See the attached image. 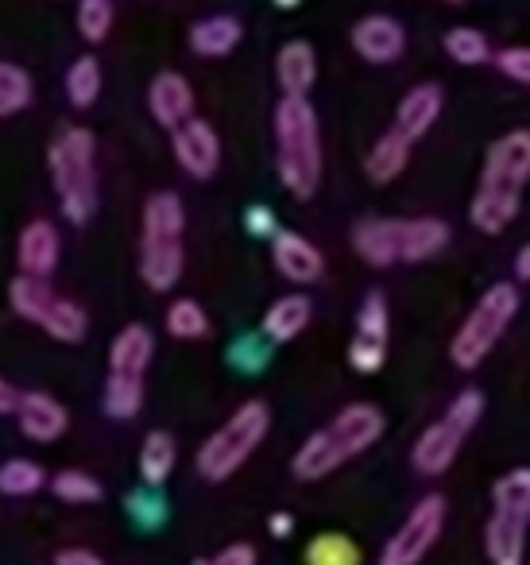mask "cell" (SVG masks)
<instances>
[{
  "label": "cell",
  "mask_w": 530,
  "mask_h": 565,
  "mask_svg": "<svg viewBox=\"0 0 530 565\" xmlns=\"http://www.w3.org/2000/svg\"><path fill=\"white\" fill-rule=\"evenodd\" d=\"M148 109L159 125L174 132V128L194 117V89H190V82L179 71H163L148 86Z\"/></svg>",
  "instance_id": "cell-17"
},
{
  "label": "cell",
  "mask_w": 530,
  "mask_h": 565,
  "mask_svg": "<svg viewBox=\"0 0 530 565\" xmlns=\"http://www.w3.org/2000/svg\"><path fill=\"white\" fill-rule=\"evenodd\" d=\"M55 565H105L102 554H94V550L86 546H66L55 554Z\"/></svg>",
  "instance_id": "cell-41"
},
{
  "label": "cell",
  "mask_w": 530,
  "mask_h": 565,
  "mask_svg": "<svg viewBox=\"0 0 530 565\" xmlns=\"http://www.w3.org/2000/svg\"><path fill=\"white\" fill-rule=\"evenodd\" d=\"M17 407H20V392L0 376V415H17Z\"/></svg>",
  "instance_id": "cell-43"
},
{
  "label": "cell",
  "mask_w": 530,
  "mask_h": 565,
  "mask_svg": "<svg viewBox=\"0 0 530 565\" xmlns=\"http://www.w3.org/2000/svg\"><path fill=\"white\" fill-rule=\"evenodd\" d=\"M51 182L66 221L86 225L97 213V140L89 128H63L47 148Z\"/></svg>",
  "instance_id": "cell-5"
},
{
  "label": "cell",
  "mask_w": 530,
  "mask_h": 565,
  "mask_svg": "<svg viewBox=\"0 0 530 565\" xmlns=\"http://www.w3.org/2000/svg\"><path fill=\"white\" fill-rule=\"evenodd\" d=\"M442 105H445V94L442 86H434V82H422V86H414L411 94L399 102L395 109V132H403L406 140H422V136L434 128V120L442 117Z\"/></svg>",
  "instance_id": "cell-20"
},
{
  "label": "cell",
  "mask_w": 530,
  "mask_h": 565,
  "mask_svg": "<svg viewBox=\"0 0 530 565\" xmlns=\"http://www.w3.org/2000/svg\"><path fill=\"white\" fill-rule=\"evenodd\" d=\"M383 361H388V341L352 338V345H349V364H352V369L364 372V376H372V372L383 369Z\"/></svg>",
  "instance_id": "cell-37"
},
{
  "label": "cell",
  "mask_w": 530,
  "mask_h": 565,
  "mask_svg": "<svg viewBox=\"0 0 530 565\" xmlns=\"http://www.w3.org/2000/svg\"><path fill=\"white\" fill-rule=\"evenodd\" d=\"M515 275H519L522 282H530V244H522L519 256H515Z\"/></svg>",
  "instance_id": "cell-44"
},
{
  "label": "cell",
  "mask_w": 530,
  "mask_h": 565,
  "mask_svg": "<svg viewBox=\"0 0 530 565\" xmlns=\"http://www.w3.org/2000/svg\"><path fill=\"white\" fill-rule=\"evenodd\" d=\"M445 4H465V0H445Z\"/></svg>",
  "instance_id": "cell-47"
},
{
  "label": "cell",
  "mask_w": 530,
  "mask_h": 565,
  "mask_svg": "<svg viewBox=\"0 0 530 565\" xmlns=\"http://www.w3.org/2000/svg\"><path fill=\"white\" fill-rule=\"evenodd\" d=\"M321 125L306 97H283L275 105V171L287 194L314 198L321 186Z\"/></svg>",
  "instance_id": "cell-3"
},
{
  "label": "cell",
  "mask_w": 530,
  "mask_h": 565,
  "mask_svg": "<svg viewBox=\"0 0 530 565\" xmlns=\"http://www.w3.org/2000/svg\"><path fill=\"white\" fill-rule=\"evenodd\" d=\"M182 233H187V210L174 190H159L144 205V228H140V275L151 291H171L182 279V264H187V248H182Z\"/></svg>",
  "instance_id": "cell-4"
},
{
  "label": "cell",
  "mask_w": 530,
  "mask_h": 565,
  "mask_svg": "<svg viewBox=\"0 0 530 565\" xmlns=\"http://www.w3.org/2000/svg\"><path fill=\"white\" fill-rule=\"evenodd\" d=\"M306 565H360V550L344 534H318L306 546Z\"/></svg>",
  "instance_id": "cell-32"
},
{
  "label": "cell",
  "mask_w": 530,
  "mask_h": 565,
  "mask_svg": "<svg viewBox=\"0 0 530 565\" xmlns=\"http://www.w3.org/2000/svg\"><path fill=\"white\" fill-rule=\"evenodd\" d=\"M380 434L383 411L372 407V403H349L298 446L290 469H295L298 480H321L341 469V465H349L352 457H360L364 449H372L380 441Z\"/></svg>",
  "instance_id": "cell-2"
},
{
  "label": "cell",
  "mask_w": 530,
  "mask_h": 565,
  "mask_svg": "<svg viewBox=\"0 0 530 565\" xmlns=\"http://www.w3.org/2000/svg\"><path fill=\"white\" fill-rule=\"evenodd\" d=\"M290 531H295V519L283 515V511H279V515H272V534H275V539H287Z\"/></svg>",
  "instance_id": "cell-45"
},
{
  "label": "cell",
  "mask_w": 530,
  "mask_h": 565,
  "mask_svg": "<svg viewBox=\"0 0 530 565\" xmlns=\"http://www.w3.org/2000/svg\"><path fill=\"white\" fill-rule=\"evenodd\" d=\"M128 508H132L140 519H148V523H156V519L163 515V503H159V500H148V495H132V500H128Z\"/></svg>",
  "instance_id": "cell-42"
},
{
  "label": "cell",
  "mask_w": 530,
  "mask_h": 565,
  "mask_svg": "<svg viewBox=\"0 0 530 565\" xmlns=\"http://www.w3.org/2000/svg\"><path fill=\"white\" fill-rule=\"evenodd\" d=\"M174 461H179V446L167 430H151L140 446V477L144 484L159 488L167 477L174 472Z\"/></svg>",
  "instance_id": "cell-25"
},
{
  "label": "cell",
  "mask_w": 530,
  "mask_h": 565,
  "mask_svg": "<svg viewBox=\"0 0 530 565\" xmlns=\"http://www.w3.org/2000/svg\"><path fill=\"white\" fill-rule=\"evenodd\" d=\"M35 97L32 74L17 63H0V120L17 117L20 109H28Z\"/></svg>",
  "instance_id": "cell-29"
},
{
  "label": "cell",
  "mask_w": 530,
  "mask_h": 565,
  "mask_svg": "<svg viewBox=\"0 0 530 565\" xmlns=\"http://www.w3.org/2000/svg\"><path fill=\"white\" fill-rule=\"evenodd\" d=\"M442 47L457 66H484V63H491V58H496V55H491L488 35L476 32V28H453V32H445Z\"/></svg>",
  "instance_id": "cell-27"
},
{
  "label": "cell",
  "mask_w": 530,
  "mask_h": 565,
  "mask_svg": "<svg viewBox=\"0 0 530 565\" xmlns=\"http://www.w3.org/2000/svg\"><path fill=\"white\" fill-rule=\"evenodd\" d=\"M171 151H174V159H179L182 171H187L190 179H198V182L213 179V174H218V167H221V140H218V132H213L210 120L190 117L187 125L174 128V132H171Z\"/></svg>",
  "instance_id": "cell-13"
},
{
  "label": "cell",
  "mask_w": 530,
  "mask_h": 565,
  "mask_svg": "<svg viewBox=\"0 0 530 565\" xmlns=\"http://www.w3.org/2000/svg\"><path fill=\"white\" fill-rule=\"evenodd\" d=\"M272 264L283 279L298 282V287H310V282H318L321 271H326V256H321L303 233H290V228H279V233L272 236Z\"/></svg>",
  "instance_id": "cell-15"
},
{
  "label": "cell",
  "mask_w": 530,
  "mask_h": 565,
  "mask_svg": "<svg viewBox=\"0 0 530 565\" xmlns=\"http://www.w3.org/2000/svg\"><path fill=\"white\" fill-rule=\"evenodd\" d=\"M144 407V380H105V415L113 418H136Z\"/></svg>",
  "instance_id": "cell-31"
},
{
  "label": "cell",
  "mask_w": 530,
  "mask_h": 565,
  "mask_svg": "<svg viewBox=\"0 0 530 565\" xmlns=\"http://www.w3.org/2000/svg\"><path fill=\"white\" fill-rule=\"evenodd\" d=\"M480 415H484V395L476 392V387L460 392L457 399L449 403V411H445L437 423H430L426 430H422V438L414 441V449H411L414 472H422V477H442V472L457 461L460 446H465L468 430L480 423Z\"/></svg>",
  "instance_id": "cell-10"
},
{
  "label": "cell",
  "mask_w": 530,
  "mask_h": 565,
  "mask_svg": "<svg viewBox=\"0 0 530 565\" xmlns=\"http://www.w3.org/2000/svg\"><path fill=\"white\" fill-rule=\"evenodd\" d=\"M491 63H496V71L504 74V78L519 82V86H530V47H504Z\"/></svg>",
  "instance_id": "cell-38"
},
{
  "label": "cell",
  "mask_w": 530,
  "mask_h": 565,
  "mask_svg": "<svg viewBox=\"0 0 530 565\" xmlns=\"http://www.w3.org/2000/svg\"><path fill=\"white\" fill-rule=\"evenodd\" d=\"M244 40V28L236 17H205L190 28V51L198 58H225Z\"/></svg>",
  "instance_id": "cell-23"
},
{
  "label": "cell",
  "mask_w": 530,
  "mask_h": 565,
  "mask_svg": "<svg viewBox=\"0 0 530 565\" xmlns=\"http://www.w3.org/2000/svg\"><path fill=\"white\" fill-rule=\"evenodd\" d=\"M530 526V469H511L491 488V519L484 531L491 565H522Z\"/></svg>",
  "instance_id": "cell-8"
},
{
  "label": "cell",
  "mask_w": 530,
  "mask_h": 565,
  "mask_svg": "<svg viewBox=\"0 0 530 565\" xmlns=\"http://www.w3.org/2000/svg\"><path fill=\"white\" fill-rule=\"evenodd\" d=\"M445 508H449L445 495H437V492L422 495L411 508V515L403 519V526L388 539V546H383V554H380V565H418L422 557L434 550V542L442 539Z\"/></svg>",
  "instance_id": "cell-11"
},
{
  "label": "cell",
  "mask_w": 530,
  "mask_h": 565,
  "mask_svg": "<svg viewBox=\"0 0 530 565\" xmlns=\"http://www.w3.org/2000/svg\"><path fill=\"white\" fill-rule=\"evenodd\" d=\"M272 430V411L264 399H248L244 407H236L229 415V423L221 430H213L205 438V446L198 449V472L213 484L229 480L252 454L259 449V441Z\"/></svg>",
  "instance_id": "cell-7"
},
{
  "label": "cell",
  "mask_w": 530,
  "mask_h": 565,
  "mask_svg": "<svg viewBox=\"0 0 530 565\" xmlns=\"http://www.w3.org/2000/svg\"><path fill=\"white\" fill-rule=\"evenodd\" d=\"M59 252H63V244H59V228L51 225L47 217H35L20 228L17 259H20V271L24 275H32V279H47V275H55Z\"/></svg>",
  "instance_id": "cell-16"
},
{
  "label": "cell",
  "mask_w": 530,
  "mask_h": 565,
  "mask_svg": "<svg viewBox=\"0 0 530 565\" xmlns=\"http://www.w3.org/2000/svg\"><path fill=\"white\" fill-rule=\"evenodd\" d=\"M275 78H279L283 97H306L318 82V55L306 40H290L275 55Z\"/></svg>",
  "instance_id": "cell-21"
},
{
  "label": "cell",
  "mask_w": 530,
  "mask_h": 565,
  "mask_svg": "<svg viewBox=\"0 0 530 565\" xmlns=\"http://www.w3.org/2000/svg\"><path fill=\"white\" fill-rule=\"evenodd\" d=\"M51 492L59 495V500H66V503H97L102 500V484H97L89 472H82V469H63V472H55L51 477Z\"/></svg>",
  "instance_id": "cell-33"
},
{
  "label": "cell",
  "mask_w": 530,
  "mask_h": 565,
  "mask_svg": "<svg viewBox=\"0 0 530 565\" xmlns=\"http://www.w3.org/2000/svg\"><path fill=\"white\" fill-rule=\"evenodd\" d=\"M66 97L74 109H89L102 97V63L94 55H82L66 71Z\"/></svg>",
  "instance_id": "cell-26"
},
{
  "label": "cell",
  "mask_w": 530,
  "mask_h": 565,
  "mask_svg": "<svg viewBox=\"0 0 530 565\" xmlns=\"http://www.w3.org/2000/svg\"><path fill=\"white\" fill-rule=\"evenodd\" d=\"M530 182V132L515 128V132L499 136L484 156V171L476 182L468 217L480 233L496 236L515 221L522 205V190Z\"/></svg>",
  "instance_id": "cell-1"
},
{
  "label": "cell",
  "mask_w": 530,
  "mask_h": 565,
  "mask_svg": "<svg viewBox=\"0 0 530 565\" xmlns=\"http://www.w3.org/2000/svg\"><path fill=\"white\" fill-rule=\"evenodd\" d=\"M17 418H20V430H24V438H32V441H59L66 434V426H71L66 407L47 392L20 395Z\"/></svg>",
  "instance_id": "cell-18"
},
{
  "label": "cell",
  "mask_w": 530,
  "mask_h": 565,
  "mask_svg": "<svg viewBox=\"0 0 530 565\" xmlns=\"http://www.w3.org/2000/svg\"><path fill=\"white\" fill-rule=\"evenodd\" d=\"M352 248L372 267L406 264V252H411V217L357 221V228H352Z\"/></svg>",
  "instance_id": "cell-12"
},
{
  "label": "cell",
  "mask_w": 530,
  "mask_h": 565,
  "mask_svg": "<svg viewBox=\"0 0 530 565\" xmlns=\"http://www.w3.org/2000/svg\"><path fill=\"white\" fill-rule=\"evenodd\" d=\"M194 565H256V550H252L248 542H233V546H225L221 554L202 557V562H194Z\"/></svg>",
  "instance_id": "cell-39"
},
{
  "label": "cell",
  "mask_w": 530,
  "mask_h": 565,
  "mask_svg": "<svg viewBox=\"0 0 530 565\" xmlns=\"http://www.w3.org/2000/svg\"><path fill=\"white\" fill-rule=\"evenodd\" d=\"M151 356H156V338H151L148 326H140V322L125 326L109 345V376L144 380Z\"/></svg>",
  "instance_id": "cell-19"
},
{
  "label": "cell",
  "mask_w": 530,
  "mask_h": 565,
  "mask_svg": "<svg viewBox=\"0 0 530 565\" xmlns=\"http://www.w3.org/2000/svg\"><path fill=\"white\" fill-rule=\"evenodd\" d=\"M388 299L380 291H372L364 299L357 315V338H372V341H388Z\"/></svg>",
  "instance_id": "cell-36"
},
{
  "label": "cell",
  "mask_w": 530,
  "mask_h": 565,
  "mask_svg": "<svg viewBox=\"0 0 530 565\" xmlns=\"http://www.w3.org/2000/svg\"><path fill=\"white\" fill-rule=\"evenodd\" d=\"M167 333L174 341H202L210 338V315L202 310V302L194 299H174L167 307Z\"/></svg>",
  "instance_id": "cell-28"
},
{
  "label": "cell",
  "mask_w": 530,
  "mask_h": 565,
  "mask_svg": "<svg viewBox=\"0 0 530 565\" xmlns=\"http://www.w3.org/2000/svg\"><path fill=\"white\" fill-rule=\"evenodd\" d=\"M244 225H248L252 236H275L279 228H275V213L267 210V205H252L248 217H244Z\"/></svg>",
  "instance_id": "cell-40"
},
{
  "label": "cell",
  "mask_w": 530,
  "mask_h": 565,
  "mask_svg": "<svg viewBox=\"0 0 530 565\" xmlns=\"http://www.w3.org/2000/svg\"><path fill=\"white\" fill-rule=\"evenodd\" d=\"M267 361H272V341L267 338L248 333V338H236L233 345H229V364L241 372H259Z\"/></svg>",
  "instance_id": "cell-35"
},
{
  "label": "cell",
  "mask_w": 530,
  "mask_h": 565,
  "mask_svg": "<svg viewBox=\"0 0 530 565\" xmlns=\"http://www.w3.org/2000/svg\"><path fill=\"white\" fill-rule=\"evenodd\" d=\"M43 484H47V472L28 457H12V461L0 465V495H32Z\"/></svg>",
  "instance_id": "cell-30"
},
{
  "label": "cell",
  "mask_w": 530,
  "mask_h": 565,
  "mask_svg": "<svg viewBox=\"0 0 530 565\" xmlns=\"http://www.w3.org/2000/svg\"><path fill=\"white\" fill-rule=\"evenodd\" d=\"M9 302L24 322L40 326L47 338L63 341V345H78L86 341L89 318L78 302H71L66 295H59L47 279H32V275H17L9 282Z\"/></svg>",
  "instance_id": "cell-9"
},
{
  "label": "cell",
  "mask_w": 530,
  "mask_h": 565,
  "mask_svg": "<svg viewBox=\"0 0 530 565\" xmlns=\"http://www.w3.org/2000/svg\"><path fill=\"white\" fill-rule=\"evenodd\" d=\"M275 9H298V4H303V0H272Z\"/></svg>",
  "instance_id": "cell-46"
},
{
  "label": "cell",
  "mask_w": 530,
  "mask_h": 565,
  "mask_svg": "<svg viewBox=\"0 0 530 565\" xmlns=\"http://www.w3.org/2000/svg\"><path fill=\"white\" fill-rule=\"evenodd\" d=\"M113 28V0H78V35L86 43H105Z\"/></svg>",
  "instance_id": "cell-34"
},
{
  "label": "cell",
  "mask_w": 530,
  "mask_h": 565,
  "mask_svg": "<svg viewBox=\"0 0 530 565\" xmlns=\"http://www.w3.org/2000/svg\"><path fill=\"white\" fill-rule=\"evenodd\" d=\"M352 51H357L364 63H372V66H391V63H399L403 58V51H406V32H403V24H399L395 17H364V20H357L352 24Z\"/></svg>",
  "instance_id": "cell-14"
},
{
  "label": "cell",
  "mask_w": 530,
  "mask_h": 565,
  "mask_svg": "<svg viewBox=\"0 0 530 565\" xmlns=\"http://www.w3.org/2000/svg\"><path fill=\"white\" fill-rule=\"evenodd\" d=\"M310 318H314V302L306 299V295H283V299H275L272 307H267L264 338L272 341V345H287V341H295L298 333L310 326Z\"/></svg>",
  "instance_id": "cell-22"
},
{
  "label": "cell",
  "mask_w": 530,
  "mask_h": 565,
  "mask_svg": "<svg viewBox=\"0 0 530 565\" xmlns=\"http://www.w3.org/2000/svg\"><path fill=\"white\" fill-rule=\"evenodd\" d=\"M406 163H411V140L391 128V132H383L380 140L372 143V151H368V159H364V174L375 186H388V182H395L399 174L406 171Z\"/></svg>",
  "instance_id": "cell-24"
},
{
  "label": "cell",
  "mask_w": 530,
  "mask_h": 565,
  "mask_svg": "<svg viewBox=\"0 0 530 565\" xmlns=\"http://www.w3.org/2000/svg\"><path fill=\"white\" fill-rule=\"evenodd\" d=\"M519 315V287L515 282H496L480 295L468 318L460 322V330L449 341V361L453 369L473 372L484 364V356L499 345V338L507 333V326Z\"/></svg>",
  "instance_id": "cell-6"
}]
</instances>
